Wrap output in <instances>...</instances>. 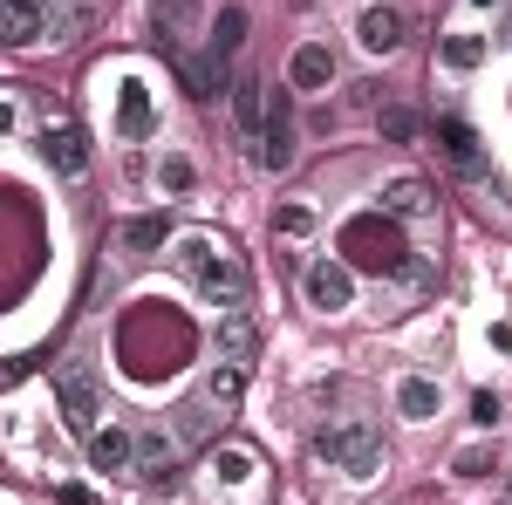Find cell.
<instances>
[{"label": "cell", "mask_w": 512, "mask_h": 505, "mask_svg": "<svg viewBox=\"0 0 512 505\" xmlns=\"http://www.w3.org/2000/svg\"><path fill=\"white\" fill-rule=\"evenodd\" d=\"M178 267L198 280V294H205L212 308L239 314L246 301H253V280H246V267H239V260H226V253H212V239H178Z\"/></svg>", "instance_id": "1"}, {"label": "cell", "mask_w": 512, "mask_h": 505, "mask_svg": "<svg viewBox=\"0 0 512 505\" xmlns=\"http://www.w3.org/2000/svg\"><path fill=\"white\" fill-rule=\"evenodd\" d=\"M315 451L328 458V465H342L349 478H376V471H383V437H376V424H362V417L328 424L315 437Z\"/></svg>", "instance_id": "2"}, {"label": "cell", "mask_w": 512, "mask_h": 505, "mask_svg": "<svg viewBox=\"0 0 512 505\" xmlns=\"http://www.w3.org/2000/svg\"><path fill=\"white\" fill-rule=\"evenodd\" d=\"M55 403H62V424H69V430L96 437V417H103V383H96V369H89V362H62V369H55Z\"/></svg>", "instance_id": "3"}, {"label": "cell", "mask_w": 512, "mask_h": 505, "mask_svg": "<svg viewBox=\"0 0 512 505\" xmlns=\"http://www.w3.org/2000/svg\"><path fill=\"white\" fill-rule=\"evenodd\" d=\"M260 171H287L294 164V103H287V89L267 96V130H260Z\"/></svg>", "instance_id": "4"}, {"label": "cell", "mask_w": 512, "mask_h": 505, "mask_svg": "<svg viewBox=\"0 0 512 505\" xmlns=\"http://www.w3.org/2000/svg\"><path fill=\"white\" fill-rule=\"evenodd\" d=\"M437 144H444L458 178H485V151H478V130L465 117H437Z\"/></svg>", "instance_id": "5"}, {"label": "cell", "mask_w": 512, "mask_h": 505, "mask_svg": "<svg viewBox=\"0 0 512 505\" xmlns=\"http://www.w3.org/2000/svg\"><path fill=\"white\" fill-rule=\"evenodd\" d=\"M41 157H48L62 178H82V171H89V137H82L76 123H48V130H41Z\"/></svg>", "instance_id": "6"}, {"label": "cell", "mask_w": 512, "mask_h": 505, "mask_svg": "<svg viewBox=\"0 0 512 505\" xmlns=\"http://www.w3.org/2000/svg\"><path fill=\"white\" fill-rule=\"evenodd\" d=\"M308 301H315L321 314L349 308V301H355V273L342 267V260H321V267H308Z\"/></svg>", "instance_id": "7"}, {"label": "cell", "mask_w": 512, "mask_h": 505, "mask_svg": "<svg viewBox=\"0 0 512 505\" xmlns=\"http://www.w3.org/2000/svg\"><path fill=\"white\" fill-rule=\"evenodd\" d=\"M212 342H219V362H239V369H246V362L260 355V321H253L246 308L219 314V335H212Z\"/></svg>", "instance_id": "8"}, {"label": "cell", "mask_w": 512, "mask_h": 505, "mask_svg": "<svg viewBox=\"0 0 512 505\" xmlns=\"http://www.w3.org/2000/svg\"><path fill=\"white\" fill-rule=\"evenodd\" d=\"M383 212L417 226V219H431V212H437V198H431V185H424V178H390V185H383Z\"/></svg>", "instance_id": "9"}, {"label": "cell", "mask_w": 512, "mask_h": 505, "mask_svg": "<svg viewBox=\"0 0 512 505\" xmlns=\"http://www.w3.org/2000/svg\"><path fill=\"white\" fill-rule=\"evenodd\" d=\"M178 69H185V89H192L198 103H212V96H226V62L205 48V55H178Z\"/></svg>", "instance_id": "10"}, {"label": "cell", "mask_w": 512, "mask_h": 505, "mask_svg": "<svg viewBox=\"0 0 512 505\" xmlns=\"http://www.w3.org/2000/svg\"><path fill=\"white\" fill-rule=\"evenodd\" d=\"M117 137H151V89L144 82H123L117 89Z\"/></svg>", "instance_id": "11"}, {"label": "cell", "mask_w": 512, "mask_h": 505, "mask_svg": "<svg viewBox=\"0 0 512 505\" xmlns=\"http://www.w3.org/2000/svg\"><path fill=\"white\" fill-rule=\"evenodd\" d=\"M328 76H335V55H328L321 41H301L294 62H287V82H294V89H328Z\"/></svg>", "instance_id": "12"}, {"label": "cell", "mask_w": 512, "mask_h": 505, "mask_svg": "<svg viewBox=\"0 0 512 505\" xmlns=\"http://www.w3.org/2000/svg\"><path fill=\"white\" fill-rule=\"evenodd\" d=\"M89 465L96 471H123V465H137V437H130V430H96V437H89Z\"/></svg>", "instance_id": "13"}, {"label": "cell", "mask_w": 512, "mask_h": 505, "mask_svg": "<svg viewBox=\"0 0 512 505\" xmlns=\"http://www.w3.org/2000/svg\"><path fill=\"white\" fill-rule=\"evenodd\" d=\"M355 41H362L369 55H390L396 41H403V14H396V7H369L362 28H355Z\"/></svg>", "instance_id": "14"}, {"label": "cell", "mask_w": 512, "mask_h": 505, "mask_svg": "<svg viewBox=\"0 0 512 505\" xmlns=\"http://www.w3.org/2000/svg\"><path fill=\"white\" fill-rule=\"evenodd\" d=\"M137 478L171 485V478H178V444H171V437H137Z\"/></svg>", "instance_id": "15"}, {"label": "cell", "mask_w": 512, "mask_h": 505, "mask_svg": "<svg viewBox=\"0 0 512 505\" xmlns=\"http://www.w3.org/2000/svg\"><path fill=\"white\" fill-rule=\"evenodd\" d=\"M48 35V7L41 0H7V41L14 48H35Z\"/></svg>", "instance_id": "16"}, {"label": "cell", "mask_w": 512, "mask_h": 505, "mask_svg": "<svg viewBox=\"0 0 512 505\" xmlns=\"http://www.w3.org/2000/svg\"><path fill=\"white\" fill-rule=\"evenodd\" d=\"M233 123L246 130V137H260L267 130V82H233Z\"/></svg>", "instance_id": "17"}, {"label": "cell", "mask_w": 512, "mask_h": 505, "mask_svg": "<svg viewBox=\"0 0 512 505\" xmlns=\"http://www.w3.org/2000/svg\"><path fill=\"white\" fill-rule=\"evenodd\" d=\"M437 403H444V396H437L431 376H403V383H396V410H403V417H417V424H431Z\"/></svg>", "instance_id": "18"}, {"label": "cell", "mask_w": 512, "mask_h": 505, "mask_svg": "<svg viewBox=\"0 0 512 505\" xmlns=\"http://www.w3.org/2000/svg\"><path fill=\"white\" fill-rule=\"evenodd\" d=\"M164 239H171V219L164 212H144V219L123 226V253H158Z\"/></svg>", "instance_id": "19"}, {"label": "cell", "mask_w": 512, "mask_h": 505, "mask_svg": "<svg viewBox=\"0 0 512 505\" xmlns=\"http://www.w3.org/2000/svg\"><path fill=\"white\" fill-rule=\"evenodd\" d=\"M376 130H383V144H417V137H424V117H417V110H376Z\"/></svg>", "instance_id": "20"}, {"label": "cell", "mask_w": 512, "mask_h": 505, "mask_svg": "<svg viewBox=\"0 0 512 505\" xmlns=\"http://www.w3.org/2000/svg\"><path fill=\"white\" fill-rule=\"evenodd\" d=\"M239 41H246V7H219V21H212V55L226 62Z\"/></svg>", "instance_id": "21"}, {"label": "cell", "mask_w": 512, "mask_h": 505, "mask_svg": "<svg viewBox=\"0 0 512 505\" xmlns=\"http://www.w3.org/2000/svg\"><path fill=\"white\" fill-rule=\"evenodd\" d=\"M239 389H246V369H239V362H219V369L205 376V396H212L219 410H226V403H239Z\"/></svg>", "instance_id": "22"}, {"label": "cell", "mask_w": 512, "mask_h": 505, "mask_svg": "<svg viewBox=\"0 0 512 505\" xmlns=\"http://www.w3.org/2000/svg\"><path fill=\"white\" fill-rule=\"evenodd\" d=\"M485 62V41L478 35H451L444 41V69H478Z\"/></svg>", "instance_id": "23"}, {"label": "cell", "mask_w": 512, "mask_h": 505, "mask_svg": "<svg viewBox=\"0 0 512 505\" xmlns=\"http://www.w3.org/2000/svg\"><path fill=\"white\" fill-rule=\"evenodd\" d=\"M151 14L164 21V35H178V28H185V21L198 14V0H151Z\"/></svg>", "instance_id": "24"}, {"label": "cell", "mask_w": 512, "mask_h": 505, "mask_svg": "<svg viewBox=\"0 0 512 505\" xmlns=\"http://www.w3.org/2000/svg\"><path fill=\"white\" fill-rule=\"evenodd\" d=\"M82 21H89V14H82V7H69V0H62V7H48V28H55V41H76Z\"/></svg>", "instance_id": "25"}, {"label": "cell", "mask_w": 512, "mask_h": 505, "mask_svg": "<svg viewBox=\"0 0 512 505\" xmlns=\"http://www.w3.org/2000/svg\"><path fill=\"white\" fill-rule=\"evenodd\" d=\"M158 185H164V192H192V164H185V157H164Z\"/></svg>", "instance_id": "26"}, {"label": "cell", "mask_w": 512, "mask_h": 505, "mask_svg": "<svg viewBox=\"0 0 512 505\" xmlns=\"http://www.w3.org/2000/svg\"><path fill=\"white\" fill-rule=\"evenodd\" d=\"M219 478H226V485H246V478H253V458H246V451H219Z\"/></svg>", "instance_id": "27"}, {"label": "cell", "mask_w": 512, "mask_h": 505, "mask_svg": "<svg viewBox=\"0 0 512 505\" xmlns=\"http://www.w3.org/2000/svg\"><path fill=\"white\" fill-rule=\"evenodd\" d=\"M274 226H280L287 239H301V233H315V212H308V205H287V212H280Z\"/></svg>", "instance_id": "28"}, {"label": "cell", "mask_w": 512, "mask_h": 505, "mask_svg": "<svg viewBox=\"0 0 512 505\" xmlns=\"http://www.w3.org/2000/svg\"><path fill=\"white\" fill-rule=\"evenodd\" d=\"M55 499H62V505H96V499H89V492H82V485H62Z\"/></svg>", "instance_id": "29"}, {"label": "cell", "mask_w": 512, "mask_h": 505, "mask_svg": "<svg viewBox=\"0 0 512 505\" xmlns=\"http://www.w3.org/2000/svg\"><path fill=\"white\" fill-rule=\"evenodd\" d=\"M492 349H506V355H512V321H499V328H492Z\"/></svg>", "instance_id": "30"}, {"label": "cell", "mask_w": 512, "mask_h": 505, "mask_svg": "<svg viewBox=\"0 0 512 505\" xmlns=\"http://www.w3.org/2000/svg\"><path fill=\"white\" fill-rule=\"evenodd\" d=\"M472 7H499V0H472Z\"/></svg>", "instance_id": "31"}, {"label": "cell", "mask_w": 512, "mask_h": 505, "mask_svg": "<svg viewBox=\"0 0 512 505\" xmlns=\"http://www.w3.org/2000/svg\"><path fill=\"white\" fill-rule=\"evenodd\" d=\"M41 7H55V0H41Z\"/></svg>", "instance_id": "32"}]
</instances>
